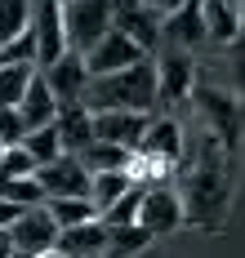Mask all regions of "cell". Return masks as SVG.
Segmentation results:
<instances>
[{
	"label": "cell",
	"instance_id": "6da1fadb",
	"mask_svg": "<svg viewBox=\"0 0 245 258\" xmlns=\"http://www.w3.org/2000/svg\"><path fill=\"white\" fill-rule=\"evenodd\" d=\"M81 103L89 111H152L156 107V62L143 58L107 76H89Z\"/></svg>",
	"mask_w": 245,
	"mask_h": 258
},
{
	"label": "cell",
	"instance_id": "7a4b0ae2",
	"mask_svg": "<svg viewBox=\"0 0 245 258\" xmlns=\"http://www.w3.org/2000/svg\"><path fill=\"white\" fill-rule=\"evenodd\" d=\"M111 31V0H67L63 5V40L72 53H89Z\"/></svg>",
	"mask_w": 245,
	"mask_h": 258
},
{
	"label": "cell",
	"instance_id": "3957f363",
	"mask_svg": "<svg viewBox=\"0 0 245 258\" xmlns=\"http://www.w3.org/2000/svg\"><path fill=\"white\" fill-rule=\"evenodd\" d=\"M31 40H36V67H49L54 58L67 53V40H63V5L58 0H31Z\"/></svg>",
	"mask_w": 245,
	"mask_h": 258
},
{
	"label": "cell",
	"instance_id": "277c9868",
	"mask_svg": "<svg viewBox=\"0 0 245 258\" xmlns=\"http://www.w3.org/2000/svg\"><path fill=\"white\" fill-rule=\"evenodd\" d=\"M205 45V23H201V0H183L169 18H161V45L156 49L192 53Z\"/></svg>",
	"mask_w": 245,
	"mask_h": 258
},
{
	"label": "cell",
	"instance_id": "5b68a950",
	"mask_svg": "<svg viewBox=\"0 0 245 258\" xmlns=\"http://www.w3.org/2000/svg\"><path fill=\"white\" fill-rule=\"evenodd\" d=\"M40 72V80L49 85V94L58 98V107H67V103H81V94H85V85H89V67H85V58L81 53H63V58H54L49 67H36Z\"/></svg>",
	"mask_w": 245,
	"mask_h": 258
},
{
	"label": "cell",
	"instance_id": "8992f818",
	"mask_svg": "<svg viewBox=\"0 0 245 258\" xmlns=\"http://www.w3.org/2000/svg\"><path fill=\"white\" fill-rule=\"evenodd\" d=\"M31 178L40 182L45 201H63V196H89V174L81 169L76 156H58L49 165H40Z\"/></svg>",
	"mask_w": 245,
	"mask_h": 258
},
{
	"label": "cell",
	"instance_id": "52a82bcc",
	"mask_svg": "<svg viewBox=\"0 0 245 258\" xmlns=\"http://www.w3.org/2000/svg\"><path fill=\"white\" fill-rule=\"evenodd\" d=\"M111 27L120 36H130L143 53L161 45V18L152 9H143L138 0H111Z\"/></svg>",
	"mask_w": 245,
	"mask_h": 258
},
{
	"label": "cell",
	"instance_id": "ba28073f",
	"mask_svg": "<svg viewBox=\"0 0 245 258\" xmlns=\"http://www.w3.org/2000/svg\"><path fill=\"white\" fill-rule=\"evenodd\" d=\"M147 111H94V143H116L125 152H138L147 134Z\"/></svg>",
	"mask_w": 245,
	"mask_h": 258
},
{
	"label": "cell",
	"instance_id": "9c48e42d",
	"mask_svg": "<svg viewBox=\"0 0 245 258\" xmlns=\"http://www.w3.org/2000/svg\"><path fill=\"white\" fill-rule=\"evenodd\" d=\"M9 240L18 254H49L58 245V223L49 218V209L36 205V209H23V218L9 227Z\"/></svg>",
	"mask_w": 245,
	"mask_h": 258
},
{
	"label": "cell",
	"instance_id": "30bf717a",
	"mask_svg": "<svg viewBox=\"0 0 245 258\" xmlns=\"http://www.w3.org/2000/svg\"><path fill=\"white\" fill-rule=\"evenodd\" d=\"M178 223H183V201L169 187H147L138 205V227L147 236H169Z\"/></svg>",
	"mask_w": 245,
	"mask_h": 258
},
{
	"label": "cell",
	"instance_id": "8fae6325",
	"mask_svg": "<svg viewBox=\"0 0 245 258\" xmlns=\"http://www.w3.org/2000/svg\"><path fill=\"white\" fill-rule=\"evenodd\" d=\"M143 58H147V53L138 49L130 36H120V31L111 27L107 36L85 53V67H89V76H107V72H120V67H134V62H143Z\"/></svg>",
	"mask_w": 245,
	"mask_h": 258
},
{
	"label": "cell",
	"instance_id": "7c38bea8",
	"mask_svg": "<svg viewBox=\"0 0 245 258\" xmlns=\"http://www.w3.org/2000/svg\"><path fill=\"white\" fill-rule=\"evenodd\" d=\"M192 94V58L178 49H161L156 58V103H183Z\"/></svg>",
	"mask_w": 245,
	"mask_h": 258
},
{
	"label": "cell",
	"instance_id": "4fadbf2b",
	"mask_svg": "<svg viewBox=\"0 0 245 258\" xmlns=\"http://www.w3.org/2000/svg\"><path fill=\"white\" fill-rule=\"evenodd\" d=\"M54 134H58V147L63 156H81L89 143H94V111L85 103H67L58 107L54 116Z\"/></svg>",
	"mask_w": 245,
	"mask_h": 258
},
{
	"label": "cell",
	"instance_id": "5bb4252c",
	"mask_svg": "<svg viewBox=\"0 0 245 258\" xmlns=\"http://www.w3.org/2000/svg\"><path fill=\"white\" fill-rule=\"evenodd\" d=\"M205 45H232L241 31V0H201Z\"/></svg>",
	"mask_w": 245,
	"mask_h": 258
},
{
	"label": "cell",
	"instance_id": "9a60e30c",
	"mask_svg": "<svg viewBox=\"0 0 245 258\" xmlns=\"http://www.w3.org/2000/svg\"><path fill=\"white\" fill-rule=\"evenodd\" d=\"M54 249H58L63 258H98L103 249H107V227H103L98 218L76 223V227H63Z\"/></svg>",
	"mask_w": 245,
	"mask_h": 258
},
{
	"label": "cell",
	"instance_id": "2e32d148",
	"mask_svg": "<svg viewBox=\"0 0 245 258\" xmlns=\"http://www.w3.org/2000/svg\"><path fill=\"white\" fill-rule=\"evenodd\" d=\"M18 116H23V125H27V129H45V125H54V116H58V98L49 94V85L40 80V72H31L27 94H23V103H18Z\"/></svg>",
	"mask_w": 245,
	"mask_h": 258
},
{
	"label": "cell",
	"instance_id": "e0dca14e",
	"mask_svg": "<svg viewBox=\"0 0 245 258\" xmlns=\"http://www.w3.org/2000/svg\"><path fill=\"white\" fill-rule=\"evenodd\" d=\"M178 152H183V129L174 125V120H152L147 134H143V143H138V156H147L156 165L178 160Z\"/></svg>",
	"mask_w": 245,
	"mask_h": 258
},
{
	"label": "cell",
	"instance_id": "ac0fdd59",
	"mask_svg": "<svg viewBox=\"0 0 245 258\" xmlns=\"http://www.w3.org/2000/svg\"><path fill=\"white\" fill-rule=\"evenodd\" d=\"M81 169L94 178V174H125L130 165H134V152H125V147H116V143H89L81 156Z\"/></svg>",
	"mask_w": 245,
	"mask_h": 258
},
{
	"label": "cell",
	"instance_id": "d6986e66",
	"mask_svg": "<svg viewBox=\"0 0 245 258\" xmlns=\"http://www.w3.org/2000/svg\"><path fill=\"white\" fill-rule=\"evenodd\" d=\"M134 182L138 178L130 174V169H125V174H94V178H89V201H94V209L103 214V209H111Z\"/></svg>",
	"mask_w": 245,
	"mask_h": 258
},
{
	"label": "cell",
	"instance_id": "ffe728a7",
	"mask_svg": "<svg viewBox=\"0 0 245 258\" xmlns=\"http://www.w3.org/2000/svg\"><path fill=\"white\" fill-rule=\"evenodd\" d=\"M49 209V218L58 223V232L63 227H76V223H89V218H98V209L89 196H63V201H45Z\"/></svg>",
	"mask_w": 245,
	"mask_h": 258
},
{
	"label": "cell",
	"instance_id": "44dd1931",
	"mask_svg": "<svg viewBox=\"0 0 245 258\" xmlns=\"http://www.w3.org/2000/svg\"><path fill=\"white\" fill-rule=\"evenodd\" d=\"M31 23V0H0V49L18 40Z\"/></svg>",
	"mask_w": 245,
	"mask_h": 258
},
{
	"label": "cell",
	"instance_id": "7402d4cb",
	"mask_svg": "<svg viewBox=\"0 0 245 258\" xmlns=\"http://www.w3.org/2000/svg\"><path fill=\"white\" fill-rule=\"evenodd\" d=\"M18 147H23V152L31 156V165H36V169L63 156V147H58V134H54V125H45V129H27V138H23Z\"/></svg>",
	"mask_w": 245,
	"mask_h": 258
},
{
	"label": "cell",
	"instance_id": "603a6c76",
	"mask_svg": "<svg viewBox=\"0 0 245 258\" xmlns=\"http://www.w3.org/2000/svg\"><path fill=\"white\" fill-rule=\"evenodd\" d=\"M143 191H147V187H143V182H134V187H130V191H125L111 209H103V214H98V223H103V227H130V223H138Z\"/></svg>",
	"mask_w": 245,
	"mask_h": 258
},
{
	"label": "cell",
	"instance_id": "cb8c5ba5",
	"mask_svg": "<svg viewBox=\"0 0 245 258\" xmlns=\"http://www.w3.org/2000/svg\"><path fill=\"white\" fill-rule=\"evenodd\" d=\"M147 240H152V236L143 232L138 223H130V227H107V249H103V254L107 258H130V254H138Z\"/></svg>",
	"mask_w": 245,
	"mask_h": 258
},
{
	"label": "cell",
	"instance_id": "d4e9b609",
	"mask_svg": "<svg viewBox=\"0 0 245 258\" xmlns=\"http://www.w3.org/2000/svg\"><path fill=\"white\" fill-rule=\"evenodd\" d=\"M36 67H0V111L5 107H18L27 94V80Z\"/></svg>",
	"mask_w": 245,
	"mask_h": 258
},
{
	"label": "cell",
	"instance_id": "484cf974",
	"mask_svg": "<svg viewBox=\"0 0 245 258\" xmlns=\"http://www.w3.org/2000/svg\"><path fill=\"white\" fill-rule=\"evenodd\" d=\"M0 196L5 201H14V205H23V209H36V205H45V191H40V182L31 178H9V182H0Z\"/></svg>",
	"mask_w": 245,
	"mask_h": 258
},
{
	"label": "cell",
	"instance_id": "4316f807",
	"mask_svg": "<svg viewBox=\"0 0 245 258\" xmlns=\"http://www.w3.org/2000/svg\"><path fill=\"white\" fill-rule=\"evenodd\" d=\"M27 174H36L31 156L23 152V147H5V156H0V182H9V178H27Z\"/></svg>",
	"mask_w": 245,
	"mask_h": 258
},
{
	"label": "cell",
	"instance_id": "83f0119b",
	"mask_svg": "<svg viewBox=\"0 0 245 258\" xmlns=\"http://www.w3.org/2000/svg\"><path fill=\"white\" fill-rule=\"evenodd\" d=\"M23 138H27V125H23L18 107H5V111H0V143H5V147H18Z\"/></svg>",
	"mask_w": 245,
	"mask_h": 258
},
{
	"label": "cell",
	"instance_id": "f1b7e54d",
	"mask_svg": "<svg viewBox=\"0 0 245 258\" xmlns=\"http://www.w3.org/2000/svg\"><path fill=\"white\" fill-rule=\"evenodd\" d=\"M18 218H23V205H14V201H5V196H0V232H9Z\"/></svg>",
	"mask_w": 245,
	"mask_h": 258
},
{
	"label": "cell",
	"instance_id": "f546056e",
	"mask_svg": "<svg viewBox=\"0 0 245 258\" xmlns=\"http://www.w3.org/2000/svg\"><path fill=\"white\" fill-rule=\"evenodd\" d=\"M232 49H236V72H241V80H245V0H241V31H236Z\"/></svg>",
	"mask_w": 245,
	"mask_h": 258
},
{
	"label": "cell",
	"instance_id": "4dcf8cb0",
	"mask_svg": "<svg viewBox=\"0 0 245 258\" xmlns=\"http://www.w3.org/2000/svg\"><path fill=\"white\" fill-rule=\"evenodd\" d=\"M138 5H143V9H152L156 18H169V14H174V9H178L183 0H138Z\"/></svg>",
	"mask_w": 245,
	"mask_h": 258
},
{
	"label": "cell",
	"instance_id": "1f68e13d",
	"mask_svg": "<svg viewBox=\"0 0 245 258\" xmlns=\"http://www.w3.org/2000/svg\"><path fill=\"white\" fill-rule=\"evenodd\" d=\"M0 258H14V240H9V232H0Z\"/></svg>",
	"mask_w": 245,
	"mask_h": 258
},
{
	"label": "cell",
	"instance_id": "d6a6232c",
	"mask_svg": "<svg viewBox=\"0 0 245 258\" xmlns=\"http://www.w3.org/2000/svg\"><path fill=\"white\" fill-rule=\"evenodd\" d=\"M36 258H63V254H58V249H49V254H36Z\"/></svg>",
	"mask_w": 245,
	"mask_h": 258
},
{
	"label": "cell",
	"instance_id": "836d02e7",
	"mask_svg": "<svg viewBox=\"0 0 245 258\" xmlns=\"http://www.w3.org/2000/svg\"><path fill=\"white\" fill-rule=\"evenodd\" d=\"M14 258H36V254H18V249H14Z\"/></svg>",
	"mask_w": 245,
	"mask_h": 258
},
{
	"label": "cell",
	"instance_id": "e575fe53",
	"mask_svg": "<svg viewBox=\"0 0 245 258\" xmlns=\"http://www.w3.org/2000/svg\"><path fill=\"white\" fill-rule=\"evenodd\" d=\"M0 156H5V143H0Z\"/></svg>",
	"mask_w": 245,
	"mask_h": 258
},
{
	"label": "cell",
	"instance_id": "d590c367",
	"mask_svg": "<svg viewBox=\"0 0 245 258\" xmlns=\"http://www.w3.org/2000/svg\"><path fill=\"white\" fill-rule=\"evenodd\" d=\"M58 5H67V0H58Z\"/></svg>",
	"mask_w": 245,
	"mask_h": 258
}]
</instances>
